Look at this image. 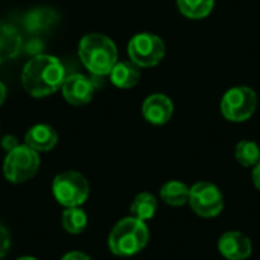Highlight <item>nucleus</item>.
<instances>
[{
    "instance_id": "f257e3e1",
    "label": "nucleus",
    "mask_w": 260,
    "mask_h": 260,
    "mask_svg": "<svg viewBox=\"0 0 260 260\" xmlns=\"http://www.w3.org/2000/svg\"><path fill=\"white\" fill-rule=\"evenodd\" d=\"M66 79L62 62L53 55H35L21 72V85L32 98H46L58 91Z\"/></svg>"
},
{
    "instance_id": "f03ea898",
    "label": "nucleus",
    "mask_w": 260,
    "mask_h": 260,
    "mask_svg": "<svg viewBox=\"0 0 260 260\" xmlns=\"http://www.w3.org/2000/svg\"><path fill=\"white\" fill-rule=\"evenodd\" d=\"M79 58L85 69L94 76H107L117 62V47L104 34H87L78 47Z\"/></svg>"
},
{
    "instance_id": "7ed1b4c3",
    "label": "nucleus",
    "mask_w": 260,
    "mask_h": 260,
    "mask_svg": "<svg viewBox=\"0 0 260 260\" xmlns=\"http://www.w3.org/2000/svg\"><path fill=\"white\" fill-rule=\"evenodd\" d=\"M149 241L146 222L128 216L120 219L108 235V248L114 256L129 257L140 253Z\"/></svg>"
},
{
    "instance_id": "20e7f679",
    "label": "nucleus",
    "mask_w": 260,
    "mask_h": 260,
    "mask_svg": "<svg viewBox=\"0 0 260 260\" xmlns=\"http://www.w3.org/2000/svg\"><path fill=\"white\" fill-rule=\"evenodd\" d=\"M40 155L27 145H18L9 151L3 161V174L9 183L21 184L32 180L40 171Z\"/></svg>"
},
{
    "instance_id": "39448f33",
    "label": "nucleus",
    "mask_w": 260,
    "mask_h": 260,
    "mask_svg": "<svg viewBox=\"0 0 260 260\" xmlns=\"http://www.w3.org/2000/svg\"><path fill=\"white\" fill-rule=\"evenodd\" d=\"M52 192L56 203L66 209L81 207L90 195V184L81 172L66 171L53 178Z\"/></svg>"
},
{
    "instance_id": "423d86ee",
    "label": "nucleus",
    "mask_w": 260,
    "mask_h": 260,
    "mask_svg": "<svg viewBox=\"0 0 260 260\" xmlns=\"http://www.w3.org/2000/svg\"><path fill=\"white\" fill-rule=\"evenodd\" d=\"M257 107V94L253 88L238 85L227 90L221 99V113L230 122L248 120Z\"/></svg>"
},
{
    "instance_id": "0eeeda50",
    "label": "nucleus",
    "mask_w": 260,
    "mask_h": 260,
    "mask_svg": "<svg viewBox=\"0 0 260 260\" xmlns=\"http://www.w3.org/2000/svg\"><path fill=\"white\" fill-rule=\"evenodd\" d=\"M166 53V46L163 40L151 32L136 34L128 43V55L129 59L142 67H154L157 66Z\"/></svg>"
},
{
    "instance_id": "6e6552de",
    "label": "nucleus",
    "mask_w": 260,
    "mask_h": 260,
    "mask_svg": "<svg viewBox=\"0 0 260 260\" xmlns=\"http://www.w3.org/2000/svg\"><path fill=\"white\" fill-rule=\"evenodd\" d=\"M190 209L201 218H215L224 209V195L212 183H197L189 193Z\"/></svg>"
},
{
    "instance_id": "1a4fd4ad",
    "label": "nucleus",
    "mask_w": 260,
    "mask_h": 260,
    "mask_svg": "<svg viewBox=\"0 0 260 260\" xmlns=\"http://www.w3.org/2000/svg\"><path fill=\"white\" fill-rule=\"evenodd\" d=\"M61 91L64 99L76 107L85 105L93 99V93H94V84L84 75L81 73H73L66 76L62 85H61Z\"/></svg>"
},
{
    "instance_id": "9d476101",
    "label": "nucleus",
    "mask_w": 260,
    "mask_h": 260,
    "mask_svg": "<svg viewBox=\"0 0 260 260\" xmlns=\"http://www.w3.org/2000/svg\"><path fill=\"white\" fill-rule=\"evenodd\" d=\"M142 114L145 120L152 125H165L174 114V104L166 94L154 93L143 101Z\"/></svg>"
},
{
    "instance_id": "9b49d317",
    "label": "nucleus",
    "mask_w": 260,
    "mask_h": 260,
    "mask_svg": "<svg viewBox=\"0 0 260 260\" xmlns=\"http://www.w3.org/2000/svg\"><path fill=\"white\" fill-rule=\"evenodd\" d=\"M218 250L227 260H245L253 251V244L241 232H227L219 238Z\"/></svg>"
},
{
    "instance_id": "f8f14e48",
    "label": "nucleus",
    "mask_w": 260,
    "mask_h": 260,
    "mask_svg": "<svg viewBox=\"0 0 260 260\" xmlns=\"http://www.w3.org/2000/svg\"><path fill=\"white\" fill-rule=\"evenodd\" d=\"M24 143L37 152H49L56 146L58 134L50 125L38 123L26 133Z\"/></svg>"
},
{
    "instance_id": "ddd939ff",
    "label": "nucleus",
    "mask_w": 260,
    "mask_h": 260,
    "mask_svg": "<svg viewBox=\"0 0 260 260\" xmlns=\"http://www.w3.org/2000/svg\"><path fill=\"white\" fill-rule=\"evenodd\" d=\"M142 72L137 64L129 61H117L110 72V79L117 88H133L140 81Z\"/></svg>"
},
{
    "instance_id": "4468645a",
    "label": "nucleus",
    "mask_w": 260,
    "mask_h": 260,
    "mask_svg": "<svg viewBox=\"0 0 260 260\" xmlns=\"http://www.w3.org/2000/svg\"><path fill=\"white\" fill-rule=\"evenodd\" d=\"M23 38L20 32L9 23L0 21V64L15 58L21 50Z\"/></svg>"
},
{
    "instance_id": "2eb2a0df",
    "label": "nucleus",
    "mask_w": 260,
    "mask_h": 260,
    "mask_svg": "<svg viewBox=\"0 0 260 260\" xmlns=\"http://www.w3.org/2000/svg\"><path fill=\"white\" fill-rule=\"evenodd\" d=\"M58 14L53 9L49 8H37L29 11L24 15V27L29 32H38V30H44L49 26L55 24L58 21Z\"/></svg>"
},
{
    "instance_id": "dca6fc26",
    "label": "nucleus",
    "mask_w": 260,
    "mask_h": 260,
    "mask_svg": "<svg viewBox=\"0 0 260 260\" xmlns=\"http://www.w3.org/2000/svg\"><path fill=\"white\" fill-rule=\"evenodd\" d=\"M190 187H187L181 181H168L160 189V198L172 207H181L189 203Z\"/></svg>"
},
{
    "instance_id": "f3484780",
    "label": "nucleus",
    "mask_w": 260,
    "mask_h": 260,
    "mask_svg": "<svg viewBox=\"0 0 260 260\" xmlns=\"http://www.w3.org/2000/svg\"><path fill=\"white\" fill-rule=\"evenodd\" d=\"M157 207H158L157 198L149 192H142L131 203L129 212H131V216L146 222V221H149V219H152L155 216Z\"/></svg>"
},
{
    "instance_id": "a211bd4d",
    "label": "nucleus",
    "mask_w": 260,
    "mask_h": 260,
    "mask_svg": "<svg viewBox=\"0 0 260 260\" xmlns=\"http://www.w3.org/2000/svg\"><path fill=\"white\" fill-rule=\"evenodd\" d=\"M61 224L70 235H81L88 224L87 213L81 207H69L61 215Z\"/></svg>"
},
{
    "instance_id": "6ab92c4d",
    "label": "nucleus",
    "mask_w": 260,
    "mask_h": 260,
    "mask_svg": "<svg viewBox=\"0 0 260 260\" xmlns=\"http://www.w3.org/2000/svg\"><path fill=\"white\" fill-rule=\"evenodd\" d=\"M177 6L184 17L200 20L213 11L215 0H177Z\"/></svg>"
},
{
    "instance_id": "aec40b11",
    "label": "nucleus",
    "mask_w": 260,
    "mask_h": 260,
    "mask_svg": "<svg viewBox=\"0 0 260 260\" xmlns=\"http://www.w3.org/2000/svg\"><path fill=\"white\" fill-rule=\"evenodd\" d=\"M235 158L244 168H254L260 161L259 145L253 140H241L235 148Z\"/></svg>"
},
{
    "instance_id": "412c9836",
    "label": "nucleus",
    "mask_w": 260,
    "mask_h": 260,
    "mask_svg": "<svg viewBox=\"0 0 260 260\" xmlns=\"http://www.w3.org/2000/svg\"><path fill=\"white\" fill-rule=\"evenodd\" d=\"M11 248V235L8 229L0 222V259H3Z\"/></svg>"
},
{
    "instance_id": "4be33fe9",
    "label": "nucleus",
    "mask_w": 260,
    "mask_h": 260,
    "mask_svg": "<svg viewBox=\"0 0 260 260\" xmlns=\"http://www.w3.org/2000/svg\"><path fill=\"white\" fill-rule=\"evenodd\" d=\"M18 145H20V143H18V140H17L14 136H5V137L2 139V148H3L6 152L15 149Z\"/></svg>"
},
{
    "instance_id": "5701e85b",
    "label": "nucleus",
    "mask_w": 260,
    "mask_h": 260,
    "mask_svg": "<svg viewBox=\"0 0 260 260\" xmlns=\"http://www.w3.org/2000/svg\"><path fill=\"white\" fill-rule=\"evenodd\" d=\"M61 260H91V257L82 251H70V253L64 254Z\"/></svg>"
},
{
    "instance_id": "b1692460",
    "label": "nucleus",
    "mask_w": 260,
    "mask_h": 260,
    "mask_svg": "<svg viewBox=\"0 0 260 260\" xmlns=\"http://www.w3.org/2000/svg\"><path fill=\"white\" fill-rule=\"evenodd\" d=\"M253 183L260 192V161L253 168Z\"/></svg>"
},
{
    "instance_id": "393cba45",
    "label": "nucleus",
    "mask_w": 260,
    "mask_h": 260,
    "mask_svg": "<svg viewBox=\"0 0 260 260\" xmlns=\"http://www.w3.org/2000/svg\"><path fill=\"white\" fill-rule=\"evenodd\" d=\"M5 99H6V87L3 82H0V105L5 102Z\"/></svg>"
},
{
    "instance_id": "a878e982",
    "label": "nucleus",
    "mask_w": 260,
    "mask_h": 260,
    "mask_svg": "<svg viewBox=\"0 0 260 260\" xmlns=\"http://www.w3.org/2000/svg\"><path fill=\"white\" fill-rule=\"evenodd\" d=\"M17 260H38V259H35V257H32V256H23V257H18Z\"/></svg>"
}]
</instances>
